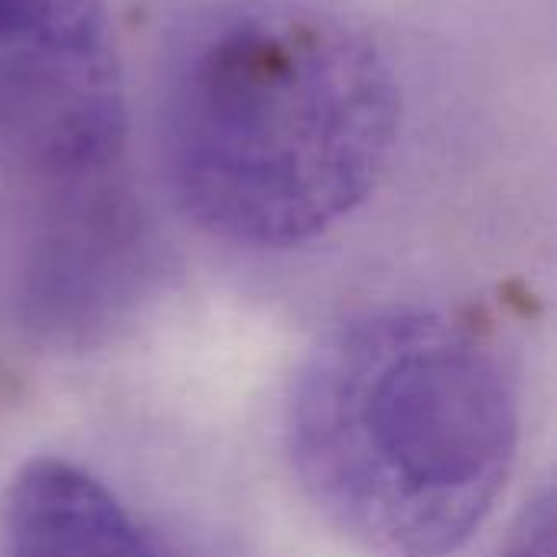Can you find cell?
<instances>
[{
  "instance_id": "cell-3",
  "label": "cell",
  "mask_w": 557,
  "mask_h": 557,
  "mask_svg": "<svg viewBox=\"0 0 557 557\" xmlns=\"http://www.w3.org/2000/svg\"><path fill=\"white\" fill-rule=\"evenodd\" d=\"M127 127L104 0H0V157L46 180L101 173Z\"/></svg>"
},
{
  "instance_id": "cell-1",
  "label": "cell",
  "mask_w": 557,
  "mask_h": 557,
  "mask_svg": "<svg viewBox=\"0 0 557 557\" xmlns=\"http://www.w3.org/2000/svg\"><path fill=\"white\" fill-rule=\"evenodd\" d=\"M401 95L382 49L294 0H232L170 49L157 101L163 176L206 232L294 248L343 222L379 183Z\"/></svg>"
},
{
  "instance_id": "cell-4",
  "label": "cell",
  "mask_w": 557,
  "mask_h": 557,
  "mask_svg": "<svg viewBox=\"0 0 557 557\" xmlns=\"http://www.w3.org/2000/svg\"><path fill=\"white\" fill-rule=\"evenodd\" d=\"M0 557H180L88 470L39 457L0 503Z\"/></svg>"
},
{
  "instance_id": "cell-5",
  "label": "cell",
  "mask_w": 557,
  "mask_h": 557,
  "mask_svg": "<svg viewBox=\"0 0 557 557\" xmlns=\"http://www.w3.org/2000/svg\"><path fill=\"white\" fill-rule=\"evenodd\" d=\"M499 557H557L555 545V499L552 493H542L522 519L516 522L509 545L503 548Z\"/></svg>"
},
{
  "instance_id": "cell-2",
  "label": "cell",
  "mask_w": 557,
  "mask_h": 557,
  "mask_svg": "<svg viewBox=\"0 0 557 557\" xmlns=\"http://www.w3.org/2000/svg\"><path fill=\"white\" fill-rule=\"evenodd\" d=\"M519 395L503 352L424 307L359 313L304 359L287 454L320 512L379 557H450L516 463Z\"/></svg>"
}]
</instances>
